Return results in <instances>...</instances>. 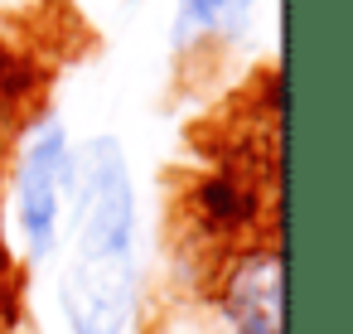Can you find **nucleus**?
I'll return each mask as SVG.
<instances>
[{
    "label": "nucleus",
    "instance_id": "f257e3e1",
    "mask_svg": "<svg viewBox=\"0 0 353 334\" xmlns=\"http://www.w3.org/2000/svg\"><path fill=\"white\" fill-rule=\"evenodd\" d=\"M73 257L59 281L68 334H126L136 305V179L117 136L78 150L68 199Z\"/></svg>",
    "mask_w": 353,
    "mask_h": 334
},
{
    "label": "nucleus",
    "instance_id": "f03ea898",
    "mask_svg": "<svg viewBox=\"0 0 353 334\" xmlns=\"http://www.w3.org/2000/svg\"><path fill=\"white\" fill-rule=\"evenodd\" d=\"M78 150L54 112H34L10 146V208L30 262H54L68 228Z\"/></svg>",
    "mask_w": 353,
    "mask_h": 334
},
{
    "label": "nucleus",
    "instance_id": "7ed1b4c3",
    "mask_svg": "<svg viewBox=\"0 0 353 334\" xmlns=\"http://www.w3.org/2000/svg\"><path fill=\"white\" fill-rule=\"evenodd\" d=\"M218 324L223 334H281V247L242 242L218 266Z\"/></svg>",
    "mask_w": 353,
    "mask_h": 334
},
{
    "label": "nucleus",
    "instance_id": "20e7f679",
    "mask_svg": "<svg viewBox=\"0 0 353 334\" xmlns=\"http://www.w3.org/2000/svg\"><path fill=\"white\" fill-rule=\"evenodd\" d=\"M256 0H174L170 49L174 59H203L213 49H237L252 30Z\"/></svg>",
    "mask_w": 353,
    "mask_h": 334
},
{
    "label": "nucleus",
    "instance_id": "39448f33",
    "mask_svg": "<svg viewBox=\"0 0 353 334\" xmlns=\"http://www.w3.org/2000/svg\"><path fill=\"white\" fill-rule=\"evenodd\" d=\"M256 213H261V184L242 165H223L194 184V218L213 237L237 242V233H247L256 223Z\"/></svg>",
    "mask_w": 353,
    "mask_h": 334
},
{
    "label": "nucleus",
    "instance_id": "423d86ee",
    "mask_svg": "<svg viewBox=\"0 0 353 334\" xmlns=\"http://www.w3.org/2000/svg\"><path fill=\"white\" fill-rule=\"evenodd\" d=\"M20 136V102H10L0 92V175H6V160H10V146Z\"/></svg>",
    "mask_w": 353,
    "mask_h": 334
},
{
    "label": "nucleus",
    "instance_id": "0eeeda50",
    "mask_svg": "<svg viewBox=\"0 0 353 334\" xmlns=\"http://www.w3.org/2000/svg\"><path fill=\"white\" fill-rule=\"evenodd\" d=\"M10 291H15V257H10L6 228H0V305H10Z\"/></svg>",
    "mask_w": 353,
    "mask_h": 334
}]
</instances>
